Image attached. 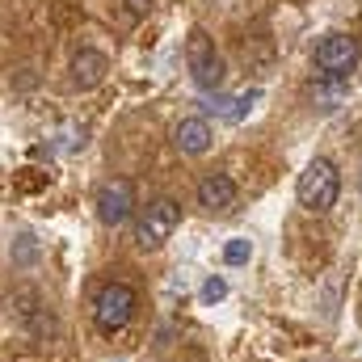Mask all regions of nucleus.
Instances as JSON below:
<instances>
[{
  "label": "nucleus",
  "mask_w": 362,
  "mask_h": 362,
  "mask_svg": "<svg viewBox=\"0 0 362 362\" xmlns=\"http://www.w3.org/2000/svg\"><path fill=\"white\" fill-rule=\"evenodd\" d=\"M249 257H253V240L232 236V240L223 245V262H228V266H249Z\"/></svg>",
  "instance_id": "obj_13"
},
{
  "label": "nucleus",
  "mask_w": 362,
  "mask_h": 362,
  "mask_svg": "<svg viewBox=\"0 0 362 362\" xmlns=\"http://www.w3.org/2000/svg\"><path fill=\"white\" fill-rule=\"evenodd\" d=\"M135 308H139V295H135L131 282H118V278L105 282L93 295V325H97V333H105V337L122 333L135 320Z\"/></svg>",
  "instance_id": "obj_1"
},
{
  "label": "nucleus",
  "mask_w": 362,
  "mask_h": 362,
  "mask_svg": "<svg viewBox=\"0 0 362 362\" xmlns=\"http://www.w3.org/2000/svg\"><path fill=\"white\" fill-rule=\"evenodd\" d=\"M232 202H236V181L228 173H206L198 181V206L219 215V211H232Z\"/></svg>",
  "instance_id": "obj_7"
},
{
  "label": "nucleus",
  "mask_w": 362,
  "mask_h": 362,
  "mask_svg": "<svg viewBox=\"0 0 362 362\" xmlns=\"http://www.w3.org/2000/svg\"><path fill=\"white\" fill-rule=\"evenodd\" d=\"M337 194H341V173H337V165L333 160H312L299 181H295V198H299V206L303 211H312V215H325L333 202H337Z\"/></svg>",
  "instance_id": "obj_2"
},
{
  "label": "nucleus",
  "mask_w": 362,
  "mask_h": 362,
  "mask_svg": "<svg viewBox=\"0 0 362 362\" xmlns=\"http://www.w3.org/2000/svg\"><path fill=\"white\" fill-rule=\"evenodd\" d=\"M127 8H131V13H135V17H144V13H148V8H152V0H127Z\"/></svg>",
  "instance_id": "obj_15"
},
{
  "label": "nucleus",
  "mask_w": 362,
  "mask_h": 362,
  "mask_svg": "<svg viewBox=\"0 0 362 362\" xmlns=\"http://www.w3.org/2000/svg\"><path fill=\"white\" fill-rule=\"evenodd\" d=\"M346 93H350V81H325V76H320V85L312 89V97H316L320 110H337V105L346 101Z\"/></svg>",
  "instance_id": "obj_11"
},
{
  "label": "nucleus",
  "mask_w": 362,
  "mask_h": 362,
  "mask_svg": "<svg viewBox=\"0 0 362 362\" xmlns=\"http://www.w3.org/2000/svg\"><path fill=\"white\" fill-rule=\"evenodd\" d=\"M135 215V185L127 177H114L97 189V219L105 228H122Z\"/></svg>",
  "instance_id": "obj_6"
},
{
  "label": "nucleus",
  "mask_w": 362,
  "mask_h": 362,
  "mask_svg": "<svg viewBox=\"0 0 362 362\" xmlns=\"http://www.w3.org/2000/svg\"><path fill=\"white\" fill-rule=\"evenodd\" d=\"M105 72H110V59L101 55V51H76V59H72V85L76 89H97L101 81H105Z\"/></svg>",
  "instance_id": "obj_8"
},
{
  "label": "nucleus",
  "mask_w": 362,
  "mask_h": 362,
  "mask_svg": "<svg viewBox=\"0 0 362 362\" xmlns=\"http://www.w3.org/2000/svg\"><path fill=\"white\" fill-rule=\"evenodd\" d=\"M181 223V206L173 198H156V202H148L144 211H139V219H135V245L139 249H160L173 232H177Z\"/></svg>",
  "instance_id": "obj_4"
},
{
  "label": "nucleus",
  "mask_w": 362,
  "mask_h": 362,
  "mask_svg": "<svg viewBox=\"0 0 362 362\" xmlns=\"http://www.w3.org/2000/svg\"><path fill=\"white\" fill-rule=\"evenodd\" d=\"M211 122L206 118H181L177 131H173V144H177V152H185V156H202L206 148H211Z\"/></svg>",
  "instance_id": "obj_9"
},
{
  "label": "nucleus",
  "mask_w": 362,
  "mask_h": 362,
  "mask_svg": "<svg viewBox=\"0 0 362 362\" xmlns=\"http://www.w3.org/2000/svg\"><path fill=\"white\" fill-rule=\"evenodd\" d=\"M34 262H38L34 232H17V240H13V266H34Z\"/></svg>",
  "instance_id": "obj_12"
},
{
  "label": "nucleus",
  "mask_w": 362,
  "mask_h": 362,
  "mask_svg": "<svg viewBox=\"0 0 362 362\" xmlns=\"http://www.w3.org/2000/svg\"><path fill=\"white\" fill-rule=\"evenodd\" d=\"M257 101H262V93L249 89V93H236V97H215L206 110H215V114H219V118H228V122H240V118H245Z\"/></svg>",
  "instance_id": "obj_10"
},
{
  "label": "nucleus",
  "mask_w": 362,
  "mask_h": 362,
  "mask_svg": "<svg viewBox=\"0 0 362 362\" xmlns=\"http://www.w3.org/2000/svg\"><path fill=\"white\" fill-rule=\"evenodd\" d=\"M185 68H189V76H194V85L202 93H219L223 89V55L215 51V38L206 34V30H189V38H185Z\"/></svg>",
  "instance_id": "obj_3"
},
{
  "label": "nucleus",
  "mask_w": 362,
  "mask_h": 362,
  "mask_svg": "<svg viewBox=\"0 0 362 362\" xmlns=\"http://www.w3.org/2000/svg\"><path fill=\"white\" fill-rule=\"evenodd\" d=\"M198 295H202V303H206V308H215L219 299H228V282H223L219 274H211V278L202 282V291H198Z\"/></svg>",
  "instance_id": "obj_14"
},
{
  "label": "nucleus",
  "mask_w": 362,
  "mask_h": 362,
  "mask_svg": "<svg viewBox=\"0 0 362 362\" xmlns=\"http://www.w3.org/2000/svg\"><path fill=\"white\" fill-rule=\"evenodd\" d=\"M358 38H350V34H325L320 42H316V68H320V76L325 81H346L354 68H358Z\"/></svg>",
  "instance_id": "obj_5"
}]
</instances>
